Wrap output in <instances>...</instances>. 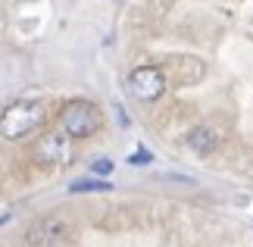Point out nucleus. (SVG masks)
I'll return each mask as SVG.
<instances>
[{
	"mask_svg": "<svg viewBox=\"0 0 253 247\" xmlns=\"http://www.w3.org/2000/svg\"><path fill=\"white\" fill-rule=\"evenodd\" d=\"M216 144H219V132L210 128V125H200V128H194V132L188 135V147L194 153H210Z\"/></svg>",
	"mask_w": 253,
	"mask_h": 247,
	"instance_id": "6",
	"label": "nucleus"
},
{
	"mask_svg": "<svg viewBox=\"0 0 253 247\" xmlns=\"http://www.w3.org/2000/svg\"><path fill=\"white\" fill-rule=\"evenodd\" d=\"M91 169H94L97 175H110V172H113V160H103V156H100V160L91 163Z\"/></svg>",
	"mask_w": 253,
	"mask_h": 247,
	"instance_id": "9",
	"label": "nucleus"
},
{
	"mask_svg": "<svg viewBox=\"0 0 253 247\" xmlns=\"http://www.w3.org/2000/svg\"><path fill=\"white\" fill-rule=\"evenodd\" d=\"M150 160H153V156H150V150H144V147H141V150H131V153H128V163H131V166H147Z\"/></svg>",
	"mask_w": 253,
	"mask_h": 247,
	"instance_id": "8",
	"label": "nucleus"
},
{
	"mask_svg": "<svg viewBox=\"0 0 253 247\" xmlns=\"http://www.w3.org/2000/svg\"><path fill=\"white\" fill-rule=\"evenodd\" d=\"M35 160L41 163H69L72 160V135L69 132H56V135H44L35 147Z\"/></svg>",
	"mask_w": 253,
	"mask_h": 247,
	"instance_id": "4",
	"label": "nucleus"
},
{
	"mask_svg": "<svg viewBox=\"0 0 253 247\" xmlns=\"http://www.w3.org/2000/svg\"><path fill=\"white\" fill-rule=\"evenodd\" d=\"M100 128V113L94 103L75 100L63 110V132H69L72 138H87Z\"/></svg>",
	"mask_w": 253,
	"mask_h": 247,
	"instance_id": "3",
	"label": "nucleus"
},
{
	"mask_svg": "<svg viewBox=\"0 0 253 247\" xmlns=\"http://www.w3.org/2000/svg\"><path fill=\"white\" fill-rule=\"evenodd\" d=\"M44 122V106L38 100H16L9 103L3 116H0V132H3L6 141H16V138L28 135L32 128H38Z\"/></svg>",
	"mask_w": 253,
	"mask_h": 247,
	"instance_id": "1",
	"label": "nucleus"
},
{
	"mask_svg": "<svg viewBox=\"0 0 253 247\" xmlns=\"http://www.w3.org/2000/svg\"><path fill=\"white\" fill-rule=\"evenodd\" d=\"M66 241V225L56 219H44L28 232V244L32 247H60Z\"/></svg>",
	"mask_w": 253,
	"mask_h": 247,
	"instance_id": "5",
	"label": "nucleus"
},
{
	"mask_svg": "<svg viewBox=\"0 0 253 247\" xmlns=\"http://www.w3.org/2000/svg\"><path fill=\"white\" fill-rule=\"evenodd\" d=\"M69 191L72 194H82V191H113V185L106 179H79V182L69 185Z\"/></svg>",
	"mask_w": 253,
	"mask_h": 247,
	"instance_id": "7",
	"label": "nucleus"
},
{
	"mask_svg": "<svg viewBox=\"0 0 253 247\" xmlns=\"http://www.w3.org/2000/svg\"><path fill=\"white\" fill-rule=\"evenodd\" d=\"M125 91H128L134 100H141V103L160 100L163 91H166L163 69H157V66H138V69H131L128 78H125Z\"/></svg>",
	"mask_w": 253,
	"mask_h": 247,
	"instance_id": "2",
	"label": "nucleus"
}]
</instances>
